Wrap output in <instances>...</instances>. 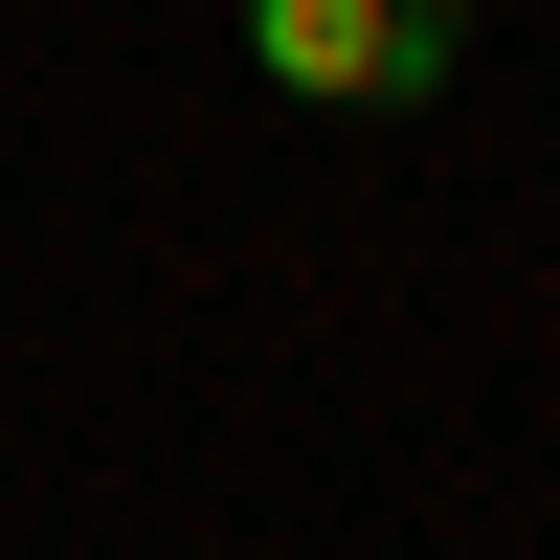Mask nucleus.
Wrapping results in <instances>:
<instances>
[{
    "instance_id": "nucleus-1",
    "label": "nucleus",
    "mask_w": 560,
    "mask_h": 560,
    "mask_svg": "<svg viewBox=\"0 0 560 560\" xmlns=\"http://www.w3.org/2000/svg\"><path fill=\"white\" fill-rule=\"evenodd\" d=\"M224 45H247L292 113H427V90L471 68V0H224Z\"/></svg>"
}]
</instances>
